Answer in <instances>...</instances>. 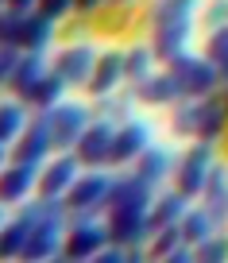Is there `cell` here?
Masks as SVG:
<instances>
[{"mask_svg":"<svg viewBox=\"0 0 228 263\" xmlns=\"http://www.w3.org/2000/svg\"><path fill=\"white\" fill-rule=\"evenodd\" d=\"M50 39H54V20H47L43 12H27L24 31H20V50H43L47 54Z\"/></svg>","mask_w":228,"mask_h":263,"instance_id":"603a6c76","label":"cell"},{"mask_svg":"<svg viewBox=\"0 0 228 263\" xmlns=\"http://www.w3.org/2000/svg\"><path fill=\"white\" fill-rule=\"evenodd\" d=\"M151 201H155V186H147L139 174H116L108 194H105V209H112V205H151Z\"/></svg>","mask_w":228,"mask_h":263,"instance_id":"9a60e30c","label":"cell"},{"mask_svg":"<svg viewBox=\"0 0 228 263\" xmlns=\"http://www.w3.org/2000/svg\"><path fill=\"white\" fill-rule=\"evenodd\" d=\"M178 151L174 147H147L143 155L136 159V174L147 182V186H159V182H166L174 171H178Z\"/></svg>","mask_w":228,"mask_h":263,"instance_id":"e0dca14e","label":"cell"},{"mask_svg":"<svg viewBox=\"0 0 228 263\" xmlns=\"http://www.w3.org/2000/svg\"><path fill=\"white\" fill-rule=\"evenodd\" d=\"M186 209H189V197L182 194L178 186L166 190V194H159L155 201H151V232L163 229V224H178L182 217H186Z\"/></svg>","mask_w":228,"mask_h":263,"instance_id":"44dd1931","label":"cell"},{"mask_svg":"<svg viewBox=\"0 0 228 263\" xmlns=\"http://www.w3.org/2000/svg\"><path fill=\"white\" fill-rule=\"evenodd\" d=\"M0 229H4V201H0Z\"/></svg>","mask_w":228,"mask_h":263,"instance_id":"7bdbcfd3","label":"cell"},{"mask_svg":"<svg viewBox=\"0 0 228 263\" xmlns=\"http://www.w3.org/2000/svg\"><path fill=\"white\" fill-rule=\"evenodd\" d=\"M93 66H97V50L89 47V43H70L66 50H58L54 58V74L62 78L66 85H89L93 78Z\"/></svg>","mask_w":228,"mask_h":263,"instance_id":"ba28073f","label":"cell"},{"mask_svg":"<svg viewBox=\"0 0 228 263\" xmlns=\"http://www.w3.org/2000/svg\"><path fill=\"white\" fill-rule=\"evenodd\" d=\"M39 171L43 166L35 163H12L0 171V201L4 205H20L35 186H39Z\"/></svg>","mask_w":228,"mask_h":263,"instance_id":"4fadbf2b","label":"cell"},{"mask_svg":"<svg viewBox=\"0 0 228 263\" xmlns=\"http://www.w3.org/2000/svg\"><path fill=\"white\" fill-rule=\"evenodd\" d=\"M112 4H116V8H124V12H128V8H136L139 0H112Z\"/></svg>","mask_w":228,"mask_h":263,"instance_id":"b9f144b4","label":"cell"},{"mask_svg":"<svg viewBox=\"0 0 228 263\" xmlns=\"http://www.w3.org/2000/svg\"><path fill=\"white\" fill-rule=\"evenodd\" d=\"M201 205L209 209L217 221L228 217V166L224 163H213L209 182H205V194H201Z\"/></svg>","mask_w":228,"mask_h":263,"instance_id":"7402d4cb","label":"cell"},{"mask_svg":"<svg viewBox=\"0 0 228 263\" xmlns=\"http://www.w3.org/2000/svg\"><path fill=\"white\" fill-rule=\"evenodd\" d=\"M24 128H27L24 105H12V101H4V105H0V143L20 140V136H24Z\"/></svg>","mask_w":228,"mask_h":263,"instance_id":"f1b7e54d","label":"cell"},{"mask_svg":"<svg viewBox=\"0 0 228 263\" xmlns=\"http://www.w3.org/2000/svg\"><path fill=\"white\" fill-rule=\"evenodd\" d=\"M4 8H16V12H35V8H39V0H8Z\"/></svg>","mask_w":228,"mask_h":263,"instance_id":"60d3db41","label":"cell"},{"mask_svg":"<svg viewBox=\"0 0 228 263\" xmlns=\"http://www.w3.org/2000/svg\"><path fill=\"white\" fill-rule=\"evenodd\" d=\"M82 174V159L73 151H62L58 159H50L43 166V178H39V194L43 197H66V190L73 186V178Z\"/></svg>","mask_w":228,"mask_h":263,"instance_id":"7c38bea8","label":"cell"},{"mask_svg":"<svg viewBox=\"0 0 228 263\" xmlns=\"http://www.w3.org/2000/svg\"><path fill=\"white\" fill-rule=\"evenodd\" d=\"M93 259H97V263H124V259H128V252H124L120 244H105Z\"/></svg>","mask_w":228,"mask_h":263,"instance_id":"74e56055","label":"cell"},{"mask_svg":"<svg viewBox=\"0 0 228 263\" xmlns=\"http://www.w3.org/2000/svg\"><path fill=\"white\" fill-rule=\"evenodd\" d=\"M197 116H201V97H178L170 116L174 136H197Z\"/></svg>","mask_w":228,"mask_h":263,"instance_id":"484cf974","label":"cell"},{"mask_svg":"<svg viewBox=\"0 0 228 263\" xmlns=\"http://www.w3.org/2000/svg\"><path fill=\"white\" fill-rule=\"evenodd\" d=\"M43 74H47L43 50H24V54H20V62H16V70H12V78H8V85L16 89L20 101H27V93L35 89V82H39Z\"/></svg>","mask_w":228,"mask_h":263,"instance_id":"ffe728a7","label":"cell"},{"mask_svg":"<svg viewBox=\"0 0 228 263\" xmlns=\"http://www.w3.org/2000/svg\"><path fill=\"white\" fill-rule=\"evenodd\" d=\"M224 105H228V93H224Z\"/></svg>","mask_w":228,"mask_h":263,"instance_id":"bcb514c9","label":"cell"},{"mask_svg":"<svg viewBox=\"0 0 228 263\" xmlns=\"http://www.w3.org/2000/svg\"><path fill=\"white\" fill-rule=\"evenodd\" d=\"M151 147V128H147L143 120H124L120 128H116L112 136V155H108V163H136L143 151Z\"/></svg>","mask_w":228,"mask_h":263,"instance_id":"8fae6325","label":"cell"},{"mask_svg":"<svg viewBox=\"0 0 228 263\" xmlns=\"http://www.w3.org/2000/svg\"><path fill=\"white\" fill-rule=\"evenodd\" d=\"M213 163H217V155H213V143L209 140H201L197 147H189L186 155L178 159V171H174V182H178L182 194H186V197H201Z\"/></svg>","mask_w":228,"mask_h":263,"instance_id":"3957f363","label":"cell"},{"mask_svg":"<svg viewBox=\"0 0 228 263\" xmlns=\"http://www.w3.org/2000/svg\"><path fill=\"white\" fill-rule=\"evenodd\" d=\"M178 229H182V240H186V244H201L205 236L217 232V217H213L205 205H189L186 217L178 221Z\"/></svg>","mask_w":228,"mask_h":263,"instance_id":"cb8c5ba5","label":"cell"},{"mask_svg":"<svg viewBox=\"0 0 228 263\" xmlns=\"http://www.w3.org/2000/svg\"><path fill=\"white\" fill-rule=\"evenodd\" d=\"M108 244L136 248L151 236V205H112L105 217Z\"/></svg>","mask_w":228,"mask_h":263,"instance_id":"6da1fadb","label":"cell"},{"mask_svg":"<svg viewBox=\"0 0 228 263\" xmlns=\"http://www.w3.org/2000/svg\"><path fill=\"white\" fill-rule=\"evenodd\" d=\"M151 236H155V240H151V248H147L151 259H166V255L182 244V229H178V224H163V229H155Z\"/></svg>","mask_w":228,"mask_h":263,"instance_id":"4dcf8cb0","label":"cell"},{"mask_svg":"<svg viewBox=\"0 0 228 263\" xmlns=\"http://www.w3.org/2000/svg\"><path fill=\"white\" fill-rule=\"evenodd\" d=\"M224 132H228V105H224V97L209 93V97H201V116H197V140L217 143Z\"/></svg>","mask_w":228,"mask_h":263,"instance_id":"d6986e66","label":"cell"},{"mask_svg":"<svg viewBox=\"0 0 228 263\" xmlns=\"http://www.w3.org/2000/svg\"><path fill=\"white\" fill-rule=\"evenodd\" d=\"M50 112V124H54V151H70L73 143L82 140V132L89 128V108L78 105V101H58Z\"/></svg>","mask_w":228,"mask_h":263,"instance_id":"277c9868","label":"cell"},{"mask_svg":"<svg viewBox=\"0 0 228 263\" xmlns=\"http://www.w3.org/2000/svg\"><path fill=\"white\" fill-rule=\"evenodd\" d=\"M35 12H43L47 20H54V24H58L66 12H73V0H39V8H35Z\"/></svg>","mask_w":228,"mask_h":263,"instance_id":"d590c367","label":"cell"},{"mask_svg":"<svg viewBox=\"0 0 228 263\" xmlns=\"http://www.w3.org/2000/svg\"><path fill=\"white\" fill-rule=\"evenodd\" d=\"M194 259H201V263H224L228 259V236H205L201 244H194Z\"/></svg>","mask_w":228,"mask_h":263,"instance_id":"1f68e13d","label":"cell"},{"mask_svg":"<svg viewBox=\"0 0 228 263\" xmlns=\"http://www.w3.org/2000/svg\"><path fill=\"white\" fill-rule=\"evenodd\" d=\"M189 35H194V20H174V24H155V39H151V50L163 62H174L178 54H186Z\"/></svg>","mask_w":228,"mask_h":263,"instance_id":"5bb4252c","label":"cell"},{"mask_svg":"<svg viewBox=\"0 0 228 263\" xmlns=\"http://www.w3.org/2000/svg\"><path fill=\"white\" fill-rule=\"evenodd\" d=\"M112 136H116V128H112V120H89V128L82 132V140L73 143V155L82 159V166H105L108 163V155H112Z\"/></svg>","mask_w":228,"mask_h":263,"instance_id":"52a82bcc","label":"cell"},{"mask_svg":"<svg viewBox=\"0 0 228 263\" xmlns=\"http://www.w3.org/2000/svg\"><path fill=\"white\" fill-rule=\"evenodd\" d=\"M54 151V124H50V112L43 108V116L27 120L24 136L16 140V163H35L43 166V159Z\"/></svg>","mask_w":228,"mask_h":263,"instance_id":"5b68a950","label":"cell"},{"mask_svg":"<svg viewBox=\"0 0 228 263\" xmlns=\"http://www.w3.org/2000/svg\"><path fill=\"white\" fill-rule=\"evenodd\" d=\"M220 24H228V0H213L209 8H205V27H220Z\"/></svg>","mask_w":228,"mask_h":263,"instance_id":"8d00e7d4","label":"cell"},{"mask_svg":"<svg viewBox=\"0 0 228 263\" xmlns=\"http://www.w3.org/2000/svg\"><path fill=\"white\" fill-rule=\"evenodd\" d=\"M62 93H66V82L54 74V70H47V74L35 82V89L27 93V101H31V105H39V108H54L58 101H62Z\"/></svg>","mask_w":228,"mask_h":263,"instance_id":"4316f807","label":"cell"},{"mask_svg":"<svg viewBox=\"0 0 228 263\" xmlns=\"http://www.w3.org/2000/svg\"><path fill=\"white\" fill-rule=\"evenodd\" d=\"M39 213H43V197L31 201V205H24L12 221H4V229H0V259H16V255H24L27 236H31Z\"/></svg>","mask_w":228,"mask_h":263,"instance_id":"9c48e42d","label":"cell"},{"mask_svg":"<svg viewBox=\"0 0 228 263\" xmlns=\"http://www.w3.org/2000/svg\"><path fill=\"white\" fill-rule=\"evenodd\" d=\"M24 16H27V12H16V8H4V12H0V43H12V47H20Z\"/></svg>","mask_w":228,"mask_h":263,"instance_id":"d6a6232c","label":"cell"},{"mask_svg":"<svg viewBox=\"0 0 228 263\" xmlns=\"http://www.w3.org/2000/svg\"><path fill=\"white\" fill-rule=\"evenodd\" d=\"M20 54H24L20 47H12V43H0V85H4V82L12 78V70H16Z\"/></svg>","mask_w":228,"mask_h":263,"instance_id":"e575fe53","label":"cell"},{"mask_svg":"<svg viewBox=\"0 0 228 263\" xmlns=\"http://www.w3.org/2000/svg\"><path fill=\"white\" fill-rule=\"evenodd\" d=\"M166 70H174V78L182 82V93H186V97H209L220 85V70L205 54H189L186 50V54H178L174 62H166Z\"/></svg>","mask_w":228,"mask_h":263,"instance_id":"7a4b0ae2","label":"cell"},{"mask_svg":"<svg viewBox=\"0 0 228 263\" xmlns=\"http://www.w3.org/2000/svg\"><path fill=\"white\" fill-rule=\"evenodd\" d=\"M197 0H155L151 24H174V20H194Z\"/></svg>","mask_w":228,"mask_h":263,"instance_id":"f546056e","label":"cell"},{"mask_svg":"<svg viewBox=\"0 0 228 263\" xmlns=\"http://www.w3.org/2000/svg\"><path fill=\"white\" fill-rule=\"evenodd\" d=\"M151 66H155V50L151 47H128L124 50V82H131V85L147 82V78L155 74Z\"/></svg>","mask_w":228,"mask_h":263,"instance_id":"d4e9b609","label":"cell"},{"mask_svg":"<svg viewBox=\"0 0 228 263\" xmlns=\"http://www.w3.org/2000/svg\"><path fill=\"white\" fill-rule=\"evenodd\" d=\"M105 4H112V0H73L78 12H97V8H105Z\"/></svg>","mask_w":228,"mask_h":263,"instance_id":"ab89813d","label":"cell"},{"mask_svg":"<svg viewBox=\"0 0 228 263\" xmlns=\"http://www.w3.org/2000/svg\"><path fill=\"white\" fill-rule=\"evenodd\" d=\"M105 244H108L105 224L70 221V224H66V244H62V255H58V259H93Z\"/></svg>","mask_w":228,"mask_h":263,"instance_id":"8992f818","label":"cell"},{"mask_svg":"<svg viewBox=\"0 0 228 263\" xmlns=\"http://www.w3.org/2000/svg\"><path fill=\"white\" fill-rule=\"evenodd\" d=\"M189 259H194V244H186V240H182V244L166 255V263H189Z\"/></svg>","mask_w":228,"mask_h":263,"instance_id":"f35d334b","label":"cell"},{"mask_svg":"<svg viewBox=\"0 0 228 263\" xmlns=\"http://www.w3.org/2000/svg\"><path fill=\"white\" fill-rule=\"evenodd\" d=\"M131 93H136V101H143V105H174L178 97H186V93H182V82L174 78V70L151 74L147 82L131 85Z\"/></svg>","mask_w":228,"mask_h":263,"instance_id":"ac0fdd59","label":"cell"},{"mask_svg":"<svg viewBox=\"0 0 228 263\" xmlns=\"http://www.w3.org/2000/svg\"><path fill=\"white\" fill-rule=\"evenodd\" d=\"M120 82H124V50H105V54H97V66H93V78L85 89L93 97H108L120 89Z\"/></svg>","mask_w":228,"mask_h":263,"instance_id":"2e32d148","label":"cell"},{"mask_svg":"<svg viewBox=\"0 0 228 263\" xmlns=\"http://www.w3.org/2000/svg\"><path fill=\"white\" fill-rule=\"evenodd\" d=\"M205 58L220 70V85H228V24L213 27L205 39Z\"/></svg>","mask_w":228,"mask_h":263,"instance_id":"83f0119b","label":"cell"},{"mask_svg":"<svg viewBox=\"0 0 228 263\" xmlns=\"http://www.w3.org/2000/svg\"><path fill=\"white\" fill-rule=\"evenodd\" d=\"M116 174H105L93 166L89 174H78L73 178V186L66 190V205L70 209H105V194L108 186H112Z\"/></svg>","mask_w":228,"mask_h":263,"instance_id":"30bf717a","label":"cell"},{"mask_svg":"<svg viewBox=\"0 0 228 263\" xmlns=\"http://www.w3.org/2000/svg\"><path fill=\"white\" fill-rule=\"evenodd\" d=\"M4 4H8V0H0V8H4Z\"/></svg>","mask_w":228,"mask_h":263,"instance_id":"f6af8a7d","label":"cell"},{"mask_svg":"<svg viewBox=\"0 0 228 263\" xmlns=\"http://www.w3.org/2000/svg\"><path fill=\"white\" fill-rule=\"evenodd\" d=\"M0 166H4V143H0Z\"/></svg>","mask_w":228,"mask_h":263,"instance_id":"ee69618b","label":"cell"},{"mask_svg":"<svg viewBox=\"0 0 228 263\" xmlns=\"http://www.w3.org/2000/svg\"><path fill=\"white\" fill-rule=\"evenodd\" d=\"M131 97H136V93H131ZM131 97H116V93H108V97H97V101H101V116H105V120H120V116H128Z\"/></svg>","mask_w":228,"mask_h":263,"instance_id":"836d02e7","label":"cell"}]
</instances>
